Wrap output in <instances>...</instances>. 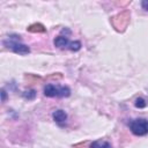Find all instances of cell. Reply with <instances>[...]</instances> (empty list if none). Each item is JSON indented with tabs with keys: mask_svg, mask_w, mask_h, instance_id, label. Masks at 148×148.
Segmentation results:
<instances>
[{
	"mask_svg": "<svg viewBox=\"0 0 148 148\" xmlns=\"http://www.w3.org/2000/svg\"><path fill=\"white\" fill-rule=\"evenodd\" d=\"M130 20H131V13H130V10L126 9V10H123V12L118 13L117 15L112 16L111 24L117 31L124 32L130 24Z\"/></svg>",
	"mask_w": 148,
	"mask_h": 148,
	"instance_id": "cell-1",
	"label": "cell"
},
{
	"mask_svg": "<svg viewBox=\"0 0 148 148\" xmlns=\"http://www.w3.org/2000/svg\"><path fill=\"white\" fill-rule=\"evenodd\" d=\"M3 44H5L7 47H9L12 51H14L15 53H18V54H28V53L30 52L29 46L22 44V43H21V38H20V36H17V35H12V36H9V37L3 42Z\"/></svg>",
	"mask_w": 148,
	"mask_h": 148,
	"instance_id": "cell-2",
	"label": "cell"
},
{
	"mask_svg": "<svg viewBox=\"0 0 148 148\" xmlns=\"http://www.w3.org/2000/svg\"><path fill=\"white\" fill-rule=\"evenodd\" d=\"M130 130L135 135H146L148 134V120L138 118L130 121Z\"/></svg>",
	"mask_w": 148,
	"mask_h": 148,
	"instance_id": "cell-3",
	"label": "cell"
},
{
	"mask_svg": "<svg viewBox=\"0 0 148 148\" xmlns=\"http://www.w3.org/2000/svg\"><path fill=\"white\" fill-rule=\"evenodd\" d=\"M44 95L47 97H68L71 95V90L68 87H56L53 84H47L44 88Z\"/></svg>",
	"mask_w": 148,
	"mask_h": 148,
	"instance_id": "cell-4",
	"label": "cell"
},
{
	"mask_svg": "<svg viewBox=\"0 0 148 148\" xmlns=\"http://www.w3.org/2000/svg\"><path fill=\"white\" fill-rule=\"evenodd\" d=\"M52 116H53V119H54L58 124H62V123H65L66 119H67V114H66V112H65L64 110H56Z\"/></svg>",
	"mask_w": 148,
	"mask_h": 148,
	"instance_id": "cell-5",
	"label": "cell"
},
{
	"mask_svg": "<svg viewBox=\"0 0 148 148\" xmlns=\"http://www.w3.org/2000/svg\"><path fill=\"white\" fill-rule=\"evenodd\" d=\"M69 40L66 36H58L56 39H54V45L57 47H60V49H64L65 46H68L69 45Z\"/></svg>",
	"mask_w": 148,
	"mask_h": 148,
	"instance_id": "cell-6",
	"label": "cell"
},
{
	"mask_svg": "<svg viewBox=\"0 0 148 148\" xmlns=\"http://www.w3.org/2000/svg\"><path fill=\"white\" fill-rule=\"evenodd\" d=\"M27 30H28L29 32H45V31H46L45 27H44L43 24H40V23L31 24L30 27L27 28Z\"/></svg>",
	"mask_w": 148,
	"mask_h": 148,
	"instance_id": "cell-7",
	"label": "cell"
},
{
	"mask_svg": "<svg viewBox=\"0 0 148 148\" xmlns=\"http://www.w3.org/2000/svg\"><path fill=\"white\" fill-rule=\"evenodd\" d=\"M89 148H112V146L106 141H94Z\"/></svg>",
	"mask_w": 148,
	"mask_h": 148,
	"instance_id": "cell-8",
	"label": "cell"
},
{
	"mask_svg": "<svg viewBox=\"0 0 148 148\" xmlns=\"http://www.w3.org/2000/svg\"><path fill=\"white\" fill-rule=\"evenodd\" d=\"M68 47H69V50H72V51H79V50L81 49V43H80L79 40L71 42L69 45H68Z\"/></svg>",
	"mask_w": 148,
	"mask_h": 148,
	"instance_id": "cell-9",
	"label": "cell"
},
{
	"mask_svg": "<svg viewBox=\"0 0 148 148\" xmlns=\"http://www.w3.org/2000/svg\"><path fill=\"white\" fill-rule=\"evenodd\" d=\"M36 96V91L35 90H27L23 92V97L27 99H34Z\"/></svg>",
	"mask_w": 148,
	"mask_h": 148,
	"instance_id": "cell-10",
	"label": "cell"
},
{
	"mask_svg": "<svg viewBox=\"0 0 148 148\" xmlns=\"http://www.w3.org/2000/svg\"><path fill=\"white\" fill-rule=\"evenodd\" d=\"M146 105H147V103H146V101H145L143 98H136V99H135V106H136V108L142 109V108H145Z\"/></svg>",
	"mask_w": 148,
	"mask_h": 148,
	"instance_id": "cell-11",
	"label": "cell"
},
{
	"mask_svg": "<svg viewBox=\"0 0 148 148\" xmlns=\"http://www.w3.org/2000/svg\"><path fill=\"white\" fill-rule=\"evenodd\" d=\"M87 143L88 142H80V143H77V145H75L73 148H86V146H87Z\"/></svg>",
	"mask_w": 148,
	"mask_h": 148,
	"instance_id": "cell-12",
	"label": "cell"
},
{
	"mask_svg": "<svg viewBox=\"0 0 148 148\" xmlns=\"http://www.w3.org/2000/svg\"><path fill=\"white\" fill-rule=\"evenodd\" d=\"M141 6H142V8H143L145 10H148V0H143V1L141 2Z\"/></svg>",
	"mask_w": 148,
	"mask_h": 148,
	"instance_id": "cell-13",
	"label": "cell"
},
{
	"mask_svg": "<svg viewBox=\"0 0 148 148\" xmlns=\"http://www.w3.org/2000/svg\"><path fill=\"white\" fill-rule=\"evenodd\" d=\"M6 97H7L6 90H5V89H2V90H1V101H2V102H5V101H6Z\"/></svg>",
	"mask_w": 148,
	"mask_h": 148,
	"instance_id": "cell-14",
	"label": "cell"
}]
</instances>
